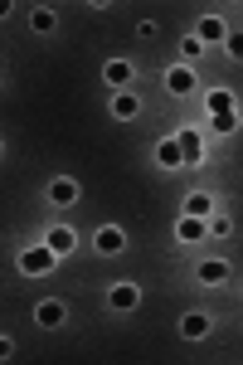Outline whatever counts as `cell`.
Instances as JSON below:
<instances>
[{"mask_svg":"<svg viewBox=\"0 0 243 365\" xmlns=\"http://www.w3.org/2000/svg\"><path fill=\"white\" fill-rule=\"evenodd\" d=\"M93 244H98L103 258H117V253H127V229H122V225H103Z\"/></svg>","mask_w":243,"mask_h":365,"instance_id":"3","label":"cell"},{"mask_svg":"<svg viewBox=\"0 0 243 365\" xmlns=\"http://www.w3.org/2000/svg\"><path fill=\"white\" fill-rule=\"evenodd\" d=\"M210 327H214V322H210L205 312H185V317H180V336H185V341H205V336H210Z\"/></svg>","mask_w":243,"mask_h":365,"instance_id":"11","label":"cell"},{"mask_svg":"<svg viewBox=\"0 0 243 365\" xmlns=\"http://www.w3.org/2000/svg\"><path fill=\"white\" fill-rule=\"evenodd\" d=\"M224 54H229V58H243V34H229V44H224Z\"/></svg>","mask_w":243,"mask_h":365,"instance_id":"22","label":"cell"},{"mask_svg":"<svg viewBox=\"0 0 243 365\" xmlns=\"http://www.w3.org/2000/svg\"><path fill=\"white\" fill-rule=\"evenodd\" d=\"M180 215H190V220H214L219 205H214V195H210V190H190L185 205H180Z\"/></svg>","mask_w":243,"mask_h":365,"instance_id":"5","label":"cell"},{"mask_svg":"<svg viewBox=\"0 0 243 365\" xmlns=\"http://www.w3.org/2000/svg\"><path fill=\"white\" fill-rule=\"evenodd\" d=\"M195 39H200V44H205V49H210V44H229V29H224V20H219V15H205V20H200V25H195Z\"/></svg>","mask_w":243,"mask_h":365,"instance_id":"6","label":"cell"},{"mask_svg":"<svg viewBox=\"0 0 243 365\" xmlns=\"http://www.w3.org/2000/svg\"><path fill=\"white\" fill-rule=\"evenodd\" d=\"M229 132H239V113H219L214 117V137H229Z\"/></svg>","mask_w":243,"mask_h":365,"instance_id":"19","label":"cell"},{"mask_svg":"<svg viewBox=\"0 0 243 365\" xmlns=\"http://www.w3.org/2000/svg\"><path fill=\"white\" fill-rule=\"evenodd\" d=\"M136 113H141V98H136L132 88H127V93H112V117H117V122H132Z\"/></svg>","mask_w":243,"mask_h":365,"instance_id":"12","label":"cell"},{"mask_svg":"<svg viewBox=\"0 0 243 365\" xmlns=\"http://www.w3.org/2000/svg\"><path fill=\"white\" fill-rule=\"evenodd\" d=\"M200 54H205V44H200L195 34H185V39H180V58H185V63H195Z\"/></svg>","mask_w":243,"mask_h":365,"instance_id":"20","label":"cell"},{"mask_svg":"<svg viewBox=\"0 0 243 365\" xmlns=\"http://www.w3.org/2000/svg\"><path fill=\"white\" fill-rule=\"evenodd\" d=\"M156 161H161L165 170H180V166H185V151H180V141H175V137H165L161 146H156Z\"/></svg>","mask_w":243,"mask_h":365,"instance_id":"14","label":"cell"},{"mask_svg":"<svg viewBox=\"0 0 243 365\" xmlns=\"http://www.w3.org/2000/svg\"><path fill=\"white\" fill-rule=\"evenodd\" d=\"M165 93H175V98L195 93V68H190V63H175V68L165 73Z\"/></svg>","mask_w":243,"mask_h":365,"instance_id":"9","label":"cell"},{"mask_svg":"<svg viewBox=\"0 0 243 365\" xmlns=\"http://www.w3.org/2000/svg\"><path fill=\"white\" fill-rule=\"evenodd\" d=\"M175 141H180V151H185V166H200V161H205V137H200L195 127H180Z\"/></svg>","mask_w":243,"mask_h":365,"instance_id":"8","label":"cell"},{"mask_svg":"<svg viewBox=\"0 0 243 365\" xmlns=\"http://www.w3.org/2000/svg\"><path fill=\"white\" fill-rule=\"evenodd\" d=\"M29 25L39 29V34H49V29L58 25V15H54V10H49V5H39V10H29Z\"/></svg>","mask_w":243,"mask_h":365,"instance_id":"18","label":"cell"},{"mask_svg":"<svg viewBox=\"0 0 243 365\" xmlns=\"http://www.w3.org/2000/svg\"><path fill=\"white\" fill-rule=\"evenodd\" d=\"M205 108H210V117L234 113V93H229V88H214V93H205Z\"/></svg>","mask_w":243,"mask_h":365,"instance_id":"17","label":"cell"},{"mask_svg":"<svg viewBox=\"0 0 243 365\" xmlns=\"http://www.w3.org/2000/svg\"><path fill=\"white\" fill-rule=\"evenodd\" d=\"M15 263H20L25 278H44V273H54L58 253L49 249V244H39V249H20V253H15Z\"/></svg>","mask_w":243,"mask_h":365,"instance_id":"1","label":"cell"},{"mask_svg":"<svg viewBox=\"0 0 243 365\" xmlns=\"http://www.w3.org/2000/svg\"><path fill=\"white\" fill-rule=\"evenodd\" d=\"M229 234H234V220L229 215H214L210 220V239H229Z\"/></svg>","mask_w":243,"mask_h":365,"instance_id":"21","label":"cell"},{"mask_svg":"<svg viewBox=\"0 0 243 365\" xmlns=\"http://www.w3.org/2000/svg\"><path fill=\"white\" fill-rule=\"evenodd\" d=\"M132 63H127V58H108V63H103V83L112 88V93H127V88H132Z\"/></svg>","mask_w":243,"mask_h":365,"instance_id":"4","label":"cell"},{"mask_svg":"<svg viewBox=\"0 0 243 365\" xmlns=\"http://www.w3.org/2000/svg\"><path fill=\"white\" fill-rule=\"evenodd\" d=\"M44 244H49L58 258H68V253H73V229H68V225H54L49 234H44Z\"/></svg>","mask_w":243,"mask_h":365,"instance_id":"15","label":"cell"},{"mask_svg":"<svg viewBox=\"0 0 243 365\" xmlns=\"http://www.w3.org/2000/svg\"><path fill=\"white\" fill-rule=\"evenodd\" d=\"M175 239H180V244L210 239V220H190V215H180V220H175Z\"/></svg>","mask_w":243,"mask_h":365,"instance_id":"10","label":"cell"},{"mask_svg":"<svg viewBox=\"0 0 243 365\" xmlns=\"http://www.w3.org/2000/svg\"><path fill=\"white\" fill-rule=\"evenodd\" d=\"M108 307L112 312H136V307H141V287H136V282H127V278L112 282V287H108Z\"/></svg>","mask_w":243,"mask_h":365,"instance_id":"2","label":"cell"},{"mask_svg":"<svg viewBox=\"0 0 243 365\" xmlns=\"http://www.w3.org/2000/svg\"><path fill=\"white\" fill-rule=\"evenodd\" d=\"M49 200H54V205H73V200H78V180H68V175L49 180Z\"/></svg>","mask_w":243,"mask_h":365,"instance_id":"16","label":"cell"},{"mask_svg":"<svg viewBox=\"0 0 243 365\" xmlns=\"http://www.w3.org/2000/svg\"><path fill=\"white\" fill-rule=\"evenodd\" d=\"M195 278L205 282V287H219V282L229 278V263H224V258H205V263L195 268Z\"/></svg>","mask_w":243,"mask_h":365,"instance_id":"13","label":"cell"},{"mask_svg":"<svg viewBox=\"0 0 243 365\" xmlns=\"http://www.w3.org/2000/svg\"><path fill=\"white\" fill-rule=\"evenodd\" d=\"M34 322H39V327H49V331H58V327L68 322V307H63V302H54V297H44V302L34 307Z\"/></svg>","mask_w":243,"mask_h":365,"instance_id":"7","label":"cell"}]
</instances>
